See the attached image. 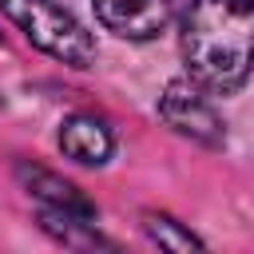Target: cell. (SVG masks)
Returning <instances> with one entry per match:
<instances>
[{"instance_id":"6da1fadb","label":"cell","mask_w":254,"mask_h":254,"mask_svg":"<svg viewBox=\"0 0 254 254\" xmlns=\"http://www.w3.org/2000/svg\"><path fill=\"white\" fill-rule=\"evenodd\" d=\"M187 79L210 95L246 83L254 67V0H190L179 24Z\"/></svg>"},{"instance_id":"7a4b0ae2","label":"cell","mask_w":254,"mask_h":254,"mask_svg":"<svg viewBox=\"0 0 254 254\" xmlns=\"http://www.w3.org/2000/svg\"><path fill=\"white\" fill-rule=\"evenodd\" d=\"M0 12L48 56L71 64V67H87L95 60V40L91 32L56 0H0Z\"/></svg>"},{"instance_id":"3957f363","label":"cell","mask_w":254,"mask_h":254,"mask_svg":"<svg viewBox=\"0 0 254 254\" xmlns=\"http://www.w3.org/2000/svg\"><path fill=\"white\" fill-rule=\"evenodd\" d=\"M206 95H210V91L198 87L194 79L171 83L167 95H163V103H159V111H163V119H167L179 135H187V139H194V143H206V147H218V143H222V119H218V111L210 107Z\"/></svg>"},{"instance_id":"277c9868","label":"cell","mask_w":254,"mask_h":254,"mask_svg":"<svg viewBox=\"0 0 254 254\" xmlns=\"http://www.w3.org/2000/svg\"><path fill=\"white\" fill-rule=\"evenodd\" d=\"M175 8H179V0H95L99 24L115 36H123V40L159 36L171 24Z\"/></svg>"},{"instance_id":"5b68a950","label":"cell","mask_w":254,"mask_h":254,"mask_svg":"<svg viewBox=\"0 0 254 254\" xmlns=\"http://www.w3.org/2000/svg\"><path fill=\"white\" fill-rule=\"evenodd\" d=\"M60 147H64L67 159H75L83 167H99L111 155V131L95 115H71L60 127Z\"/></svg>"},{"instance_id":"8992f818","label":"cell","mask_w":254,"mask_h":254,"mask_svg":"<svg viewBox=\"0 0 254 254\" xmlns=\"http://www.w3.org/2000/svg\"><path fill=\"white\" fill-rule=\"evenodd\" d=\"M147 234L159 242V246H171V250H190V246H198V238L190 234V230H179L171 218H163V214H147Z\"/></svg>"}]
</instances>
